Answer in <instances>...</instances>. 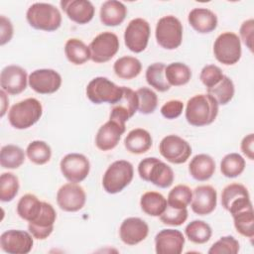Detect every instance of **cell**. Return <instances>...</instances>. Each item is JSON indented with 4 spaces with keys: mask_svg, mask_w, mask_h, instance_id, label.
<instances>
[{
    "mask_svg": "<svg viewBox=\"0 0 254 254\" xmlns=\"http://www.w3.org/2000/svg\"><path fill=\"white\" fill-rule=\"evenodd\" d=\"M64 54L68 62L79 65L90 60V51L81 40L72 38L66 41L64 45Z\"/></svg>",
    "mask_w": 254,
    "mask_h": 254,
    "instance_id": "4dcf8cb0",
    "label": "cell"
},
{
    "mask_svg": "<svg viewBox=\"0 0 254 254\" xmlns=\"http://www.w3.org/2000/svg\"><path fill=\"white\" fill-rule=\"evenodd\" d=\"M239 242L233 236H222L219 240L211 245L208 250L209 254H236L239 251Z\"/></svg>",
    "mask_w": 254,
    "mask_h": 254,
    "instance_id": "f6af8a7d",
    "label": "cell"
},
{
    "mask_svg": "<svg viewBox=\"0 0 254 254\" xmlns=\"http://www.w3.org/2000/svg\"><path fill=\"white\" fill-rule=\"evenodd\" d=\"M155 36L157 43L162 48L175 50L181 46L183 41V25L173 15L162 17L156 25Z\"/></svg>",
    "mask_w": 254,
    "mask_h": 254,
    "instance_id": "52a82bcc",
    "label": "cell"
},
{
    "mask_svg": "<svg viewBox=\"0 0 254 254\" xmlns=\"http://www.w3.org/2000/svg\"><path fill=\"white\" fill-rule=\"evenodd\" d=\"M253 145H254V134L253 133L246 135L241 141V151L251 161L254 160Z\"/></svg>",
    "mask_w": 254,
    "mask_h": 254,
    "instance_id": "f907efd6",
    "label": "cell"
},
{
    "mask_svg": "<svg viewBox=\"0 0 254 254\" xmlns=\"http://www.w3.org/2000/svg\"><path fill=\"white\" fill-rule=\"evenodd\" d=\"M166 65L163 63H154L146 69V80L149 85L160 92L168 91L171 85L168 83L165 75Z\"/></svg>",
    "mask_w": 254,
    "mask_h": 254,
    "instance_id": "836d02e7",
    "label": "cell"
},
{
    "mask_svg": "<svg viewBox=\"0 0 254 254\" xmlns=\"http://www.w3.org/2000/svg\"><path fill=\"white\" fill-rule=\"evenodd\" d=\"M217 114L218 104L209 94H196L187 102L186 119L192 126L209 125L216 119Z\"/></svg>",
    "mask_w": 254,
    "mask_h": 254,
    "instance_id": "6da1fadb",
    "label": "cell"
},
{
    "mask_svg": "<svg viewBox=\"0 0 254 254\" xmlns=\"http://www.w3.org/2000/svg\"><path fill=\"white\" fill-rule=\"evenodd\" d=\"M57 219V212L51 203L43 201V207L36 219L29 222L28 229L34 238L44 240L48 238L53 230Z\"/></svg>",
    "mask_w": 254,
    "mask_h": 254,
    "instance_id": "d6986e66",
    "label": "cell"
},
{
    "mask_svg": "<svg viewBox=\"0 0 254 254\" xmlns=\"http://www.w3.org/2000/svg\"><path fill=\"white\" fill-rule=\"evenodd\" d=\"M125 123L115 119H110L104 123L97 131L95 137V145L101 151H109L114 149L123 133L125 132Z\"/></svg>",
    "mask_w": 254,
    "mask_h": 254,
    "instance_id": "ac0fdd59",
    "label": "cell"
},
{
    "mask_svg": "<svg viewBox=\"0 0 254 254\" xmlns=\"http://www.w3.org/2000/svg\"><path fill=\"white\" fill-rule=\"evenodd\" d=\"M27 71L15 64L5 66L0 74V85L2 90L8 94L16 95L23 92L28 83Z\"/></svg>",
    "mask_w": 254,
    "mask_h": 254,
    "instance_id": "e0dca14e",
    "label": "cell"
},
{
    "mask_svg": "<svg viewBox=\"0 0 254 254\" xmlns=\"http://www.w3.org/2000/svg\"><path fill=\"white\" fill-rule=\"evenodd\" d=\"M191 198L192 191L190 188L186 185H178L170 190L167 203L176 208H187L190 204Z\"/></svg>",
    "mask_w": 254,
    "mask_h": 254,
    "instance_id": "60d3db41",
    "label": "cell"
},
{
    "mask_svg": "<svg viewBox=\"0 0 254 254\" xmlns=\"http://www.w3.org/2000/svg\"><path fill=\"white\" fill-rule=\"evenodd\" d=\"M234 227L241 235L252 239L254 237V213L253 206L237 211L232 215Z\"/></svg>",
    "mask_w": 254,
    "mask_h": 254,
    "instance_id": "e575fe53",
    "label": "cell"
},
{
    "mask_svg": "<svg viewBox=\"0 0 254 254\" xmlns=\"http://www.w3.org/2000/svg\"><path fill=\"white\" fill-rule=\"evenodd\" d=\"M185 232L189 240L195 244L206 243L212 235L210 225L202 220H193L190 222L187 225Z\"/></svg>",
    "mask_w": 254,
    "mask_h": 254,
    "instance_id": "74e56055",
    "label": "cell"
},
{
    "mask_svg": "<svg viewBox=\"0 0 254 254\" xmlns=\"http://www.w3.org/2000/svg\"><path fill=\"white\" fill-rule=\"evenodd\" d=\"M217 204L216 190L208 185L198 186L192 191L191 209L198 215L210 214Z\"/></svg>",
    "mask_w": 254,
    "mask_h": 254,
    "instance_id": "ffe728a7",
    "label": "cell"
},
{
    "mask_svg": "<svg viewBox=\"0 0 254 254\" xmlns=\"http://www.w3.org/2000/svg\"><path fill=\"white\" fill-rule=\"evenodd\" d=\"M60 4L68 19L77 24H86L94 16L95 8L88 0H63Z\"/></svg>",
    "mask_w": 254,
    "mask_h": 254,
    "instance_id": "cb8c5ba5",
    "label": "cell"
},
{
    "mask_svg": "<svg viewBox=\"0 0 254 254\" xmlns=\"http://www.w3.org/2000/svg\"><path fill=\"white\" fill-rule=\"evenodd\" d=\"M185 245V237L180 230L163 229L155 237L157 254H181Z\"/></svg>",
    "mask_w": 254,
    "mask_h": 254,
    "instance_id": "44dd1931",
    "label": "cell"
},
{
    "mask_svg": "<svg viewBox=\"0 0 254 254\" xmlns=\"http://www.w3.org/2000/svg\"><path fill=\"white\" fill-rule=\"evenodd\" d=\"M234 92L233 81L226 75H223L222 79L216 85L207 88V94L213 97L218 105L227 104L233 98Z\"/></svg>",
    "mask_w": 254,
    "mask_h": 254,
    "instance_id": "8d00e7d4",
    "label": "cell"
},
{
    "mask_svg": "<svg viewBox=\"0 0 254 254\" xmlns=\"http://www.w3.org/2000/svg\"><path fill=\"white\" fill-rule=\"evenodd\" d=\"M245 169V160L238 153H230L223 157L220 162V172L226 178H236Z\"/></svg>",
    "mask_w": 254,
    "mask_h": 254,
    "instance_id": "f35d334b",
    "label": "cell"
},
{
    "mask_svg": "<svg viewBox=\"0 0 254 254\" xmlns=\"http://www.w3.org/2000/svg\"><path fill=\"white\" fill-rule=\"evenodd\" d=\"M42 207L43 201L39 200L35 194L27 193L23 195L18 201L17 213L22 219L31 222L40 214Z\"/></svg>",
    "mask_w": 254,
    "mask_h": 254,
    "instance_id": "f546056e",
    "label": "cell"
},
{
    "mask_svg": "<svg viewBox=\"0 0 254 254\" xmlns=\"http://www.w3.org/2000/svg\"><path fill=\"white\" fill-rule=\"evenodd\" d=\"M26 18L32 28L46 32L56 31L62 24L60 10L50 3L38 2L32 4L27 10Z\"/></svg>",
    "mask_w": 254,
    "mask_h": 254,
    "instance_id": "7a4b0ae2",
    "label": "cell"
},
{
    "mask_svg": "<svg viewBox=\"0 0 254 254\" xmlns=\"http://www.w3.org/2000/svg\"><path fill=\"white\" fill-rule=\"evenodd\" d=\"M60 168L63 176L69 183H80L86 179L90 171L88 159L79 153H70L65 155L61 163Z\"/></svg>",
    "mask_w": 254,
    "mask_h": 254,
    "instance_id": "7c38bea8",
    "label": "cell"
},
{
    "mask_svg": "<svg viewBox=\"0 0 254 254\" xmlns=\"http://www.w3.org/2000/svg\"><path fill=\"white\" fill-rule=\"evenodd\" d=\"M190 175L198 182L209 180L215 172V162L207 154L195 155L189 165Z\"/></svg>",
    "mask_w": 254,
    "mask_h": 254,
    "instance_id": "4316f807",
    "label": "cell"
},
{
    "mask_svg": "<svg viewBox=\"0 0 254 254\" xmlns=\"http://www.w3.org/2000/svg\"><path fill=\"white\" fill-rule=\"evenodd\" d=\"M122 86L116 85L103 76L94 77L86 86V96L94 104H115L122 97Z\"/></svg>",
    "mask_w": 254,
    "mask_h": 254,
    "instance_id": "8992f818",
    "label": "cell"
},
{
    "mask_svg": "<svg viewBox=\"0 0 254 254\" xmlns=\"http://www.w3.org/2000/svg\"><path fill=\"white\" fill-rule=\"evenodd\" d=\"M122 97L118 102L113 104L109 118L125 123L138 110V97L136 91L130 87L122 86Z\"/></svg>",
    "mask_w": 254,
    "mask_h": 254,
    "instance_id": "603a6c76",
    "label": "cell"
},
{
    "mask_svg": "<svg viewBox=\"0 0 254 254\" xmlns=\"http://www.w3.org/2000/svg\"><path fill=\"white\" fill-rule=\"evenodd\" d=\"M0 26H1V36L0 45L3 46L10 42L13 37V25L9 19L4 16H0Z\"/></svg>",
    "mask_w": 254,
    "mask_h": 254,
    "instance_id": "681fc988",
    "label": "cell"
},
{
    "mask_svg": "<svg viewBox=\"0 0 254 254\" xmlns=\"http://www.w3.org/2000/svg\"><path fill=\"white\" fill-rule=\"evenodd\" d=\"M152 144L153 139L151 134L143 128L131 130L124 139V146L127 151L136 155L148 152L152 147Z\"/></svg>",
    "mask_w": 254,
    "mask_h": 254,
    "instance_id": "83f0119b",
    "label": "cell"
},
{
    "mask_svg": "<svg viewBox=\"0 0 254 254\" xmlns=\"http://www.w3.org/2000/svg\"><path fill=\"white\" fill-rule=\"evenodd\" d=\"M138 97V111L142 114L153 113L158 105L157 94L149 87H141L136 90Z\"/></svg>",
    "mask_w": 254,
    "mask_h": 254,
    "instance_id": "7bdbcfd3",
    "label": "cell"
},
{
    "mask_svg": "<svg viewBox=\"0 0 254 254\" xmlns=\"http://www.w3.org/2000/svg\"><path fill=\"white\" fill-rule=\"evenodd\" d=\"M134 169L130 162L118 160L113 162L105 171L102 186L106 192L114 194L123 190L133 180Z\"/></svg>",
    "mask_w": 254,
    "mask_h": 254,
    "instance_id": "5b68a950",
    "label": "cell"
},
{
    "mask_svg": "<svg viewBox=\"0 0 254 254\" xmlns=\"http://www.w3.org/2000/svg\"><path fill=\"white\" fill-rule=\"evenodd\" d=\"M142 210L150 216H160L166 209L167 199L157 191H147L140 199Z\"/></svg>",
    "mask_w": 254,
    "mask_h": 254,
    "instance_id": "1f68e13d",
    "label": "cell"
},
{
    "mask_svg": "<svg viewBox=\"0 0 254 254\" xmlns=\"http://www.w3.org/2000/svg\"><path fill=\"white\" fill-rule=\"evenodd\" d=\"M19 180L12 173H3L0 178V199L8 202L13 200L19 190Z\"/></svg>",
    "mask_w": 254,
    "mask_h": 254,
    "instance_id": "b9f144b4",
    "label": "cell"
},
{
    "mask_svg": "<svg viewBox=\"0 0 254 254\" xmlns=\"http://www.w3.org/2000/svg\"><path fill=\"white\" fill-rule=\"evenodd\" d=\"M43 114V106L36 98H27L14 104L8 112V120L15 129L23 130L37 123Z\"/></svg>",
    "mask_w": 254,
    "mask_h": 254,
    "instance_id": "3957f363",
    "label": "cell"
},
{
    "mask_svg": "<svg viewBox=\"0 0 254 254\" xmlns=\"http://www.w3.org/2000/svg\"><path fill=\"white\" fill-rule=\"evenodd\" d=\"M184 110V103L181 100H169L161 107L162 115L167 119L178 118Z\"/></svg>",
    "mask_w": 254,
    "mask_h": 254,
    "instance_id": "7dc6e473",
    "label": "cell"
},
{
    "mask_svg": "<svg viewBox=\"0 0 254 254\" xmlns=\"http://www.w3.org/2000/svg\"><path fill=\"white\" fill-rule=\"evenodd\" d=\"M160 154L172 164H183L191 155V147L188 141L178 135H168L159 145Z\"/></svg>",
    "mask_w": 254,
    "mask_h": 254,
    "instance_id": "30bf717a",
    "label": "cell"
},
{
    "mask_svg": "<svg viewBox=\"0 0 254 254\" xmlns=\"http://www.w3.org/2000/svg\"><path fill=\"white\" fill-rule=\"evenodd\" d=\"M138 174L143 181L162 189L171 187L175 179L173 169L155 157L143 159L138 165Z\"/></svg>",
    "mask_w": 254,
    "mask_h": 254,
    "instance_id": "277c9868",
    "label": "cell"
},
{
    "mask_svg": "<svg viewBox=\"0 0 254 254\" xmlns=\"http://www.w3.org/2000/svg\"><path fill=\"white\" fill-rule=\"evenodd\" d=\"M119 39L112 32H103L97 35L89 44L90 60L97 64L110 61L119 50Z\"/></svg>",
    "mask_w": 254,
    "mask_h": 254,
    "instance_id": "9c48e42d",
    "label": "cell"
},
{
    "mask_svg": "<svg viewBox=\"0 0 254 254\" xmlns=\"http://www.w3.org/2000/svg\"><path fill=\"white\" fill-rule=\"evenodd\" d=\"M148 224L139 217H128L124 219L119 228L120 239L130 246L142 242L148 236Z\"/></svg>",
    "mask_w": 254,
    "mask_h": 254,
    "instance_id": "7402d4cb",
    "label": "cell"
},
{
    "mask_svg": "<svg viewBox=\"0 0 254 254\" xmlns=\"http://www.w3.org/2000/svg\"><path fill=\"white\" fill-rule=\"evenodd\" d=\"M127 16L126 6L117 0L105 1L100 8V21L103 25L108 27H115L120 25Z\"/></svg>",
    "mask_w": 254,
    "mask_h": 254,
    "instance_id": "484cf974",
    "label": "cell"
},
{
    "mask_svg": "<svg viewBox=\"0 0 254 254\" xmlns=\"http://www.w3.org/2000/svg\"><path fill=\"white\" fill-rule=\"evenodd\" d=\"M25 161V152L16 145H5L0 152V164L4 169H18Z\"/></svg>",
    "mask_w": 254,
    "mask_h": 254,
    "instance_id": "d590c367",
    "label": "cell"
},
{
    "mask_svg": "<svg viewBox=\"0 0 254 254\" xmlns=\"http://www.w3.org/2000/svg\"><path fill=\"white\" fill-rule=\"evenodd\" d=\"M33 238L30 232L24 230H7L0 236V247L9 254H27L33 248Z\"/></svg>",
    "mask_w": 254,
    "mask_h": 254,
    "instance_id": "9a60e30c",
    "label": "cell"
},
{
    "mask_svg": "<svg viewBox=\"0 0 254 254\" xmlns=\"http://www.w3.org/2000/svg\"><path fill=\"white\" fill-rule=\"evenodd\" d=\"M30 87L40 94H51L58 91L62 85L61 74L51 68L36 69L28 79Z\"/></svg>",
    "mask_w": 254,
    "mask_h": 254,
    "instance_id": "2e32d148",
    "label": "cell"
},
{
    "mask_svg": "<svg viewBox=\"0 0 254 254\" xmlns=\"http://www.w3.org/2000/svg\"><path fill=\"white\" fill-rule=\"evenodd\" d=\"M190 25L200 34H207L217 27V16L207 8H194L188 17Z\"/></svg>",
    "mask_w": 254,
    "mask_h": 254,
    "instance_id": "d4e9b609",
    "label": "cell"
},
{
    "mask_svg": "<svg viewBox=\"0 0 254 254\" xmlns=\"http://www.w3.org/2000/svg\"><path fill=\"white\" fill-rule=\"evenodd\" d=\"M221 204L231 215L239 210L252 206L248 190L241 184L227 185L221 193Z\"/></svg>",
    "mask_w": 254,
    "mask_h": 254,
    "instance_id": "4fadbf2b",
    "label": "cell"
},
{
    "mask_svg": "<svg viewBox=\"0 0 254 254\" xmlns=\"http://www.w3.org/2000/svg\"><path fill=\"white\" fill-rule=\"evenodd\" d=\"M213 54L215 59L225 65L236 64L242 54L240 38L233 32L220 34L213 44Z\"/></svg>",
    "mask_w": 254,
    "mask_h": 254,
    "instance_id": "ba28073f",
    "label": "cell"
},
{
    "mask_svg": "<svg viewBox=\"0 0 254 254\" xmlns=\"http://www.w3.org/2000/svg\"><path fill=\"white\" fill-rule=\"evenodd\" d=\"M113 69L118 77L122 79H132L140 74L142 64L137 58L124 56L116 60L113 64Z\"/></svg>",
    "mask_w": 254,
    "mask_h": 254,
    "instance_id": "f1b7e54d",
    "label": "cell"
},
{
    "mask_svg": "<svg viewBox=\"0 0 254 254\" xmlns=\"http://www.w3.org/2000/svg\"><path fill=\"white\" fill-rule=\"evenodd\" d=\"M150 25L142 18H135L129 22L124 32L125 46L133 53L143 52L149 42Z\"/></svg>",
    "mask_w": 254,
    "mask_h": 254,
    "instance_id": "8fae6325",
    "label": "cell"
},
{
    "mask_svg": "<svg viewBox=\"0 0 254 254\" xmlns=\"http://www.w3.org/2000/svg\"><path fill=\"white\" fill-rule=\"evenodd\" d=\"M165 75L168 83L173 86L187 84L191 78L190 68L183 63H172L166 66Z\"/></svg>",
    "mask_w": 254,
    "mask_h": 254,
    "instance_id": "d6a6232c",
    "label": "cell"
},
{
    "mask_svg": "<svg viewBox=\"0 0 254 254\" xmlns=\"http://www.w3.org/2000/svg\"><path fill=\"white\" fill-rule=\"evenodd\" d=\"M86 201V194L82 187L74 183H67L57 192V202L60 208L67 212L80 210Z\"/></svg>",
    "mask_w": 254,
    "mask_h": 254,
    "instance_id": "5bb4252c",
    "label": "cell"
},
{
    "mask_svg": "<svg viewBox=\"0 0 254 254\" xmlns=\"http://www.w3.org/2000/svg\"><path fill=\"white\" fill-rule=\"evenodd\" d=\"M188 218L187 208H176L167 203L165 211L160 215V220L167 225H182Z\"/></svg>",
    "mask_w": 254,
    "mask_h": 254,
    "instance_id": "ee69618b",
    "label": "cell"
},
{
    "mask_svg": "<svg viewBox=\"0 0 254 254\" xmlns=\"http://www.w3.org/2000/svg\"><path fill=\"white\" fill-rule=\"evenodd\" d=\"M223 75L224 74L222 73V70L219 66L214 64H207L202 67L199 74V79L207 89L216 85L222 79Z\"/></svg>",
    "mask_w": 254,
    "mask_h": 254,
    "instance_id": "bcb514c9",
    "label": "cell"
},
{
    "mask_svg": "<svg viewBox=\"0 0 254 254\" xmlns=\"http://www.w3.org/2000/svg\"><path fill=\"white\" fill-rule=\"evenodd\" d=\"M253 32H254V20L249 19L241 24L239 34L244 45L252 52L253 51Z\"/></svg>",
    "mask_w": 254,
    "mask_h": 254,
    "instance_id": "c3c4849f",
    "label": "cell"
},
{
    "mask_svg": "<svg viewBox=\"0 0 254 254\" xmlns=\"http://www.w3.org/2000/svg\"><path fill=\"white\" fill-rule=\"evenodd\" d=\"M26 155L32 163L36 165H45L51 160L52 150L45 141L35 140L28 145Z\"/></svg>",
    "mask_w": 254,
    "mask_h": 254,
    "instance_id": "ab89813d",
    "label": "cell"
}]
</instances>
